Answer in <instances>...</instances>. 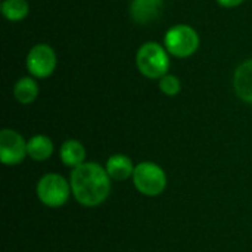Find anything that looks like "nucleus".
I'll return each instance as SVG.
<instances>
[{"instance_id": "nucleus-1", "label": "nucleus", "mask_w": 252, "mask_h": 252, "mask_svg": "<svg viewBox=\"0 0 252 252\" xmlns=\"http://www.w3.org/2000/svg\"><path fill=\"white\" fill-rule=\"evenodd\" d=\"M71 189L81 205L97 207L109 196L111 177L99 164L84 162L72 170Z\"/></svg>"}, {"instance_id": "nucleus-2", "label": "nucleus", "mask_w": 252, "mask_h": 252, "mask_svg": "<svg viewBox=\"0 0 252 252\" xmlns=\"http://www.w3.org/2000/svg\"><path fill=\"white\" fill-rule=\"evenodd\" d=\"M136 65L142 75L151 80H161L170 68L168 52L164 46L148 41L142 44L136 55Z\"/></svg>"}, {"instance_id": "nucleus-3", "label": "nucleus", "mask_w": 252, "mask_h": 252, "mask_svg": "<svg viewBox=\"0 0 252 252\" xmlns=\"http://www.w3.org/2000/svg\"><path fill=\"white\" fill-rule=\"evenodd\" d=\"M164 46L167 52L177 58H189L199 47L198 32L185 24L171 27L164 37Z\"/></svg>"}, {"instance_id": "nucleus-4", "label": "nucleus", "mask_w": 252, "mask_h": 252, "mask_svg": "<svg viewBox=\"0 0 252 252\" xmlns=\"http://www.w3.org/2000/svg\"><path fill=\"white\" fill-rule=\"evenodd\" d=\"M133 183L142 195L158 196L167 188V176L158 164L142 162L134 168Z\"/></svg>"}, {"instance_id": "nucleus-5", "label": "nucleus", "mask_w": 252, "mask_h": 252, "mask_svg": "<svg viewBox=\"0 0 252 252\" xmlns=\"http://www.w3.org/2000/svg\"><path fill=\"white\" fill-rule=\"evenodd\" d=\"M69 183L59 174L50 173L40 179L37 185V196L38 199L50 208H59L65 205L69 199L71 193Z\"/></svg>"}, {"instance_id": "nucleus-6", "label": "nucleus", "mask_w": 252, "mask_h": 252, "mask_svg": "<svg viewBox=\"0 0 252 252\" xmlns=\"http://www.w3.org/2000/svg\"><path fill=\"white\" fill-rule=\"evenodd\" d=\"M28 72L35 78H46L56 68V53L49 44H35L27 55L25 61Z\"/></svg>"}, {"instance_id": "nucleus-7", "label": "nucleus", "mask_w": 252, "mask_h": 252, "mask_svg": "<svg viewBox=\"0 0 252 252\" xmlns=\"http://www.w3.org/2000/svg\"><path fill=\"white\" fill-rule=\"evenodd\" d=\"M27 152V142L24 137L10 128L0 131V161L4 165H16L24 161Z\"/></svg>"}, {"instance_id": "nucleus-8", "label": "nucleus", "mask_w": 252, "mask_h": 252, "mask_svg": "<svg viewBox=\"0 0 252 252\" xmlns=\"http://www.w3.org/2000/svg\"><path fill=\"white\" fill-rule=\"evenodd\" d=\"M162 4V0H133L130 15L137 24H149L159 16Z\"/></svg>"}, {"instance_id": "nucleus-9", "label": "nucleus", "mask_w": 252, "mask_h": 252, "mask_svg": "<svg viewBox=\"0 0 252 252\" xmlns=\"http://www.w3.org/2000/svg\"><path fill=\"white\" fill-rule=\"evenodd\" d=\"M233 87L244 102L252 105V59L245 61L238 66L233 75Z\"/></svg>"}, {"instance_id": "nucleus-10", "label": "nucleus", "mask_w": 252, "mask_h": 252, "mask_svg": "<svg viewBox=\"0 0 252 252\" xmlns=\"http://www.w3.org/2000/svg\"><path fill=\"white\" fill-rule=\"evenodd\" d=\"M134 168L136 167L133 165L131 159L127 155H123V154L112 155L106 162L108 176L112 180H117V182H124L128 177H133Z\"/></svg>"}, {"instance_id": "nucleus-11", "label": "nucleus", "mask_w": 252, "mask_h": 252, "mask_svg": "<svg viewBox=\"0 0 252 252\" xmlns=\"http://www.w3.org/2000/svg\"><path fill=\"white\" fill-rule=\"evenodd\" d=\"M27 152L34 161H46L53 154V143L47 136L37 134L27 142Z\"/></svg>"}, {"instance_id": "nucleus-12", "label": "nucleus", "mask_w": 252, "mask_h": 252, "mask_svg": "<svg viewBox=\"0 0 252 252\" xmlns=\"http://www.w3.org/2000/svg\"><path fill=\"white\" fill-rule=\"evenodd\" d=\"M61 159L66 167L77 168L78 165L84 164L86 159V149L83 143L78 140H66L61 148Z\"/></svg>"}, {"instance_id": "nucleus-13", "label": "nucleus", "mask_w": 252, "mask_h": 252, "mask_svg": "<svg viewBox=\"0 0 252 252\" xmlns=\"http://www.w3.org/2000/svg\"><path fill=\"white\" fill-rule=\"evenodd\" d=\"M13 96L19 103L30 105L38 96V84L31 77H22L13 86Z\"/></svg>"}, {"instance_id": "nucleus-14", "label": "nucleus", "mask_w": 252, "mask_h": 252, "mask_svg": "<svg viewBox=\"0 0 252 252\" xmlns=\"http://www.w3.org/2000/svg\"><path fill=\"white\" fill-rule=\"evenodd\" d=\"M28 3L25 0H4L1 3V13L7 21L18 22L28 15Z\"/></svg>"}, {"instance_id": "nucleus-15", "label": "nucleus", "mask_w": 252, "mask_h": 252, "mask_svg": "<svg viewBox=\"0 0 252 252\" xmlns=\"http://www.w3.org/2000/svg\"><path fill=\"white\" fill-rule=\"evenodd\" d=\"M159 90L167 94V96H176L180 93L182 90V84H180V80L176 77V75H164L161 80H159Z\"/></svg>"}, {"instance_id": "nucleus-16", "label": "nucleus", "mask_w": 252, "mask_h": 252, "mask_svg": "<svg viewBox=\"0 0 252 252\" xmlns=\"http://www.w3.org/2000/svg\"><path fill=\"white\" fill-rule=\"evenodd\" d=\"M217 1L223 7H235V6H239L244 0H217Z\"/></svg>"}]
</instances>
